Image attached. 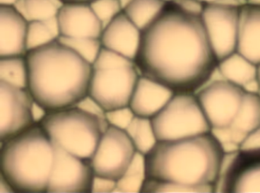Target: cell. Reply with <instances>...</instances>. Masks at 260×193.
Segmentation results:
<instances>
[{
	"label": "cell",
	"mask_w": 260,
	"mask_h": 193,
	"mask_svg": "<svg viewBox=\"0 0 260 193\" xmlns=\"http://www.w3.org/2000/svg\"><path fill=\"white\" fill-rule=\"evenodd\" d=\"M146 179L144 155L137 152L130 167L117 182V190L121 192H141Z\"/></svg>",
	"instance_id": "cell-25"
},
{
	"label": "cell",
	"mask_w": 260,
	"mask_h": 193,
	"mask_svg": "<svg viewBox=\"0 0 260 193\" xmlns=\"http://www.w3.org/2000/svg\"><path fill=\"white\" fill-rule=\"evenodd\" d=\"M48 113V111H47L45 108L42 107L41 105H39V103L34 101L32 107V114L33 118H34L35 123H36V124L41 123V121L45 118V116H46Z\"/></svg>",
	"instance_id": "cell-34"
},
{
	"label": "cell",
	"mask_w": 260,
	"mask_h": 193,
	"mask_svg": "<svg viewBox=\"0 0 260 193\" xmlns=\"http://www.w3.org/2000/svg\"><path fill=\"white\" fill-rule=\"evenodd\" d=\"M117 182L106 178L95 176L92 192H112L116 191Z\"/></svg>",
	"instance_id": "cell-31"
},
{
	"label": "cell",
	"mask_w": 260,
	"mask_h": 193,
	"mask_svg": "<svg viewBox=\"0 0 260 193\" xmlns=\"http://www.w3.org/2000/svg\"><path fill=\"white\" fill-rule=\"evenodd\" d=\"M89 4L103 28L123 12L119 0H93Z\"/></svg>",
	"instance_id": "cell-28"
},
{
	"label": "cell",
	"mask_w": 260,
	"mask_h": 193,
	"mask_svg": "<svg viewBox=\"0 0 260 193\" xmlns=\"http://www.w3.org/2000/svg\"><path fill=\"white\" fill-rule=\"evenodd\" d=\"M58 38L54 34L45 21L28 22L27 31V50L36 49L45 46Z\"/></svg>",
	"instance_id": "cell-27"
},
{
	"label": "cell",
	"mask_w": 260,
	"mask_h": 193,
	"mask_svg": "<svg viewBox=\"0 0 260 193\" xmlns=\"http://www.w3.org/2000/svg\"><path fill=\"white\" fill-rule=\"evenodd\" d=\"M135 116L136 115L129 106L106 112V118L109 125L124 131Z\"/></svg>",
	"instance_id": "cell-29"
},
{
	"label": "cell",
	"mask_w": 260,
	"mask_h": 193,
	"mask_svg": "<svg viewBox=\"0 0 260 193\" xmlns=\"http://www.w3.org/2000/svg\"><path fill=\"white\" fill-rule=\"evenodd\" d=\"M245 92L225 80L208 82L196 94L211 128L231 125L237 115Z\"/></svg>",
	"instance_id": "cell-12"
},
{
	"label": "cell",
	"mask_w": 260,
	"mask_h": 193,
	"mask_svg": "<svg viewBox=\"0 0 260 193\" xmlns=\"http://www.w3.org/2000/svg\"><path fill=\"white\" fill-rule=\"evenodd\" d=\"M151 122L158 141L185 139L211 131L197 95L191 92L175 93Z\"/></svg>",
	"instance_id": "cell-6"
},
{
	"label": "cell",
	"mask_w": 260,
	"mask_h": 193,
	"mask_svg": "<svg viewBox=\"0 0 260 193\" xmlns=\"http://www.w3.org/2000/svg\"><path fill=\"white\" fill-rule=\"evenodd\" d=\"M120 4H121V7H122L123 10L127 7V6L130 5L133 1L135 0H119Z\"/></svg>",
	"instance_id": "cell-39"
},
{
	"label": "cell",
	"mask_w": 260,
	"mask_h": 193,
	"mask_svg": "<svg viewBox=\"0 0 260 193\" xmlns=\"http://www.w3.org/2000/svg\"><path fill=\"white\" fill-rule=\"evenodd\" d=\"M217 190L260 193V150L224 153Z\"/></svg>",
	"instance_id": "cell-10"
},
{
	"label": "cell",
	"mask_w": 260,
	"mask_h": 193,
	"mask_svg": "<svg viewBox=\"0 0 260 193\" xmlns=\"http://www.w3.org/2000/svg\"><path fill=\"white\" fill-rule=\"evenodd\" d=\"M162 1H164V2L165 3H170L172 2V1H173V0H162Z\"/></svg>",
	"instance_id": "cell-42"
},
{
	"label": "cell",
	"mask_w": 260,
	"mask_h": 193,
	"mask_svg": "<svg viewBox=\"0 0 260 193\" xmlns=\"http://www.w3.org/2000/svg\"><path fill=\"white\" fill-rule=\"evenodd\" d=\"M54 145V165L47 193L92 192L95 173L91 159L74 156Z\"/></svg>",
	"instance_id": "cell-11"
},
{
	"label": "cell",
	"mask_w": 260,
	"mask_h": 193,
	"mask_svg": "<svg viewBox=\"0 0 260 193\" xmlns=\"http://www.w3.org/2000/svg\"><path fill=\"white\" fill-rule=\"evenodd\" d=\"M58 40L92 65L103 48L100 39L59 37Z\"/></svg>",
	"instance_id": "cell-26"
},
{
	"label": "cell",
	"mask_w": 260,
	"mask_h": 193,
	"mask_svg": "<svg viewBox=\"0 0 260 193\" xmlns=\"http://www.w3.org/2000/svg\"><path fill=\"white\" fill-rule=\"evenodd\" d=\"M136 153L133 141L125 131L109 125L103 132L91 159L95 176L118 182Z\"/></svg>",
	"instance_id": "cell-8"
},
{
	"label": "cell",
	"mask_w": 260,
	"mask_h": 193,
	"mask_svg": "<svg viewBox=\"0 0 260 193\" xmlns=\"http://www.w3.org/2000/svg\"><path fill=\"white\" fill-rule=\"evenodd\" d=\"M172 2L175 3L182 10L199 16L202 15L205 6V4L199 0H173Z\"/></svg>",
	"instance_id": "cell-32"
},
{
	"label": "cell",
	"mask_w": 260,
	"mask_h": 193,
	"mask_svg": "<svg viewBox=\"0 0 260 193\" xmlns=\"http://www.w3.org/2000/svg\"><path fill=\"white\" fill-rule=\"evenodd\" d=\"M257 78L260 83V65L257 66Z\"/></svg>",
	"instance_id": "cell-41"
},
{
	"label": "cell",
	"mask_w": 260,
	"mask_h": 193,
	"mask_svg": "<svg viewBox=\"0 0 260 193\" xmlns=\"http://www.w3.org/2000/svg\"><path fill=\"white\" fill-rule=\"evenodd\" d=\"M140 77L134 60L118 66L92 68L88 95L106 112L129 106Z\"/></svg>",
	"instance_id": "cell-7"
},
{
	"label": "cell",
	"mask_w": 260,
	"mask_h": 193,
	"mask_svg": "<svg viewBox=\"0 0 260 193\" xmlns=\"http://www.w3.org/2000/svg\"><path fill=\"white\" fill-rule=\"evenodd\" d=\"M63 4H71V3H85V4H90L93 0H60Z\"/></svg>",
	"instance_id": "cell-38"
},
{
	"label": "cell",
	"mask_w": 260,
	"mask_h": 193,
	"mask_svg": "<svg viewBox=\"0 0 260 193\" xmlns=\"http://www.w3.org/2000/svg\"><path fill=\"white\" fill-rule=\"evenodd\" d=\"M175 92L164 85L141 76L129 107L136 116L151 119L168 103Z\"/></svg>",
	"instance_id": "cell-18"
},
{
	"label": "cell",
	"mask_w": 260,
	"mask_h": 193,
	"mask_svg": "<svg viewBox=\"0 0 260 193\" xmlns=\"http://www.w3.org/2000/svg\"><path fill=\"white\" fill-rule=\"evenodd\" d=\"M76 106L98 118L106 128L109 127V124L106 118V111L89 95L82 100Z\"/></svg>",
	"instance_id": "cell-30"
},
{
	"label": "cell",
	"mask_w": 260,
	"mask_h": 193,
	"mask_svg": "<svg viewBox=\"0 0 260 193\" xmlns=\"http://www.w3.org/2000/svg\"><path fill=\"white\" fill-rule=\"evenodd\" d=\"M125 132L133 141L137 152L144 156L158 142L150 118L135 116Z\"/></svg>",
	"instance_id": "cell-22"
},
{
	"label": "cell",
	"mask_w": 260,
	"mask_h": 193,
	"mask_svg": "<svg viewBox=\"0 0 260 193\" xmlns=\"http://www.w3.org/2000/svg\"><path fill=\"white\" fill-rule=\"evenodd\" d=\"M260 127V97L245 92L241 106L231 125L211 128V132L221 145L225 153L240 150L243 140Z\"/></svg>",
	"instance_id": "cell-14"
},
{
	"label": "cell",
	"mask_w": 260,
	"mask_h": 193,
	"mask_svg": "<svg viewBox=\"0 0 260 193\" xmlns=\"http://www.w3.org/2000/svg\"><path fill=\"white\" fill-rule=\"evenodd\" d=\"M135 63L141 76L175 93H194L209 81L218 65L201 16L173 2L167 3L141 31Z\"/></svg>",
	"instance_id": "cell-1"
},
{
	"label": "cell",
	"mask_w": 260,
	"mask_h": 193,
	"mask_svg": "<svg viewBox=\"0 0 260 193\" xmlns=\"http://www.w3.org/2000/svg\"><path fill=\"white\" fill-rule=\"evenodd\" d=\"M202 22L217 61L237 52L240 7L231 4H205Z\"/></svg>",
	"instance_id": "cell-9"
},
{
	"label": "cell",
	"mask_w": 260,
	"mask_h": 193,
	"mask_svg": "<svg viewBox=\"0 0 260 193\" xmlns=\"http://www.w3.org/2000/svg\"><path fill=\"white\" fill-rule=\"evenodd\" d=\"M237 52L260 65V4L240 6Z\"/></svg>",
	"instance_id": "cell-19"
},
{
	"label": "cell",
	"mask_w": 260,
	"mask_h": 193,
	"mask_svg": "<svg viewBox=\"0 0 260 193\" xmlns=\"http://www.w3.org/2000/svg\"><path fill=\"white\" fill-rule=\"evenodd\" d=\"M167 4L162 0H135L123 12L142 31L159 16Z\"/></svg>",
	"instance_id": "cell-21"
},
{
	"label": "cell",
	"mask_w": 260,
	"mask_h": 193,
	"mask_svg": "<svg viewBox=\"0 0 260 193\" xmlns=\"http://www.w3.org/2000/svg\"><path fill=\"white\" fill-rule=\"evenodd\" d=\"M25 57L28 90L48 112L74 107L87 96L92 65L58 39Z\"/></svg>",
	"instance_id": "cell-3"
},
{
	"label": "cell",
	"mask_w": 260,
	"mask_h": 193,
	"mask_svg": "<svg viewBox=\"0 0 260 193\" xmlns=\"http://www.w3.org/2000/svg\"><path fill=\"white\" fill-rule=\"evenodd\" d=\"M54 145L40 124L1 143V176L14 192L47 193Z\"/></svg>",
	"instance_id": "cell-4"
},
{
	"label": "cell",
	"mask_w": 260,
	"mask_h": 193,
	"mask_svg": "<svg viewBox=\"0 0 260 193\" xmlns=\"http://www.w3.org/2000/svg\"><path fill=\"white\" fill-rule=\"evenodd\" d=\"M242 89L247 93L257 94L258 95L260 92V83L258 78L256 77V78L249 80L244 86H242Z\"/></svg>",
	"instance_id": "cell-35"
},
{
	"label": "cell",
	"mask_w": 260,
	"mask_h": 193,
	"mask_svg": "<svg viewBox=\"0 0 260 193\" xmlns=\"http://www.w3.org/2000/svg\"><path fill=\"white\" fill-rule=\"evenodd\" d=\"M0 81L28 89V69L25 56L0 57Z\"/></svg>",
	"instance_id": "cell-23"
},
{
	"label": "cell",
	"mask_w": 260,
	"mask_h": 193,
	"mask_svg": "<svg viewBox=\"0 0 260 193\" xmlns=\"http://www.w3.org/2000/svg\"><path fill=\"white\" fill-rule=\"evenodd\" d=\"M139 29L124 12L103 28L100 40L103 48L135 60L141 44Z\"/></svg>",
	"instance_id": "cell-16"
},
{
	"label": "cell",
	"mask_w": 260,
	"mask_h": 193,
	"mask_svg": "<svg viewBox=\"0 0 260 193\" xmlns=\"http://www.w3.org/2000/svg\"><path fill=\"white\" fill-rule=\"evenodd\" d=\"M224 152L211 132L158 141L144 156L146 179L183 187L188 192L217 191Z\"/></svg>",
	"instance_id": "cell-2"
},
{
	"label": "cell",
	"mask_w": 260,
	"mask_h": 193,
	"mask_svg": "<svg viewBox=\"0 0 260 193\" xmlns=\"http://www.w3.org/2000/svg\"><path fill=\"white\" fill-rule=\"evenodd\" d=\"M28 25L14 7H0V57L26 55Z\"/></svg>",
	"instance_id": "cell-17"
},
{
	"label": "cell",
	"mask_w": 260,
	"mask_h": 193,
	"mask_svg": "<svg viewBox=\"0 0 260 193\" xmlns=\"http://www.w3.org/2000/svg\"><path fill=\"white\" fill-rule=\"evenodd\" d=\"M60 37L100 39L103 24L95 16L90 4H63L57 15Z\"/></svg>",
	"instance_id": "cell-15"
},
{
	"label": "cell",
	"mask_w": 260,
	"mask_h": 193,
	"mask_svg": "<svg viewBox=\"0 0 260 193\" xmlns=\"http://www.w3.org/2000/svg\"><path fill=\"white\" fill-rule=\"evenodd\" d=\"M19 1V0H0V7H15Z\"/></svg>",
	"instance_id": "cell-37"
},
{
	"label": "cell",
	"mask_w": 260,
	"mask_h": 193,
	"mask_svg": "<svg viewBox=\"0 0 260 193\" xmlns=\"http://www.w3.org/2000/svg\"><path fill=\"white\" fill-rule=\"evenodd\" d=\"M60 0H19L15 8L28 21H45L57 16Z\"/></svg>",
	"instance_id": "cell-24"
},
{
	"label": "cell",
	"mask_w": 260,
	"mask_h": 193,
	"mask_svg": "<svg viewBox=\"0 0 260 193\" xmlns=\"http://www.w3.org/2000/svg\"><path fill=\"white\" fill-rule=\"evenodd\" d=\"M241 150H260V127L251 132L246 137L240 147Z\"/></svg>",
	"instance_id": "cell-33"
},
{
	"label": "cell",
	"mask_w": 260,
	"mask_h": 193,
	"mask_svg": "<svg viewBox=\"0 0 260 193\" xmlns=\"http://www.w3.org/2000/svg\"><path fill=\"white\" fill-rule=\"evenodd\" d=\"M0 177H1V181H0V192H14L13 188L10 186V184L7 182V181L3 176H0Z\"/></svg>",
	"instance_id": "cell-36"
},
{
	"label": "cell",
	"mask_w": 260,
	"mask_h": 193,
	"mask_svg": "<svg viewBox=\"0 0 260 193\" xmlns=\"http://www.w3.org/2000/svg\"><path fill=\"white\" fill-rule=\"evenodd\" d=\"M34 99L28 89L0 81V141L5 142L34 125Z\"/></svg>",
	"instance_id": "cell-13"
},
{
	"label": "cell",
	"mask_w": 260,
	"mask_h": 193,
	"mask_svg": "<svg viewBox=\"0 0 260 193\" xmlns=\"http://www.w3.org/2000/svg\"><path fill=\"white\" fill-rule=\"evenodd\" d=\"M201 2L205 4H217V3H220L221 0H199Z\"/></svg>",
	"instance_id": "cell-40"
},
{
	"label": "cell",
	"mask_w": 260,
	"mask_h": 193,
	"mask_svg": "<svg viewBox=\"0 0 260 193\" xmlns=\"http://www.w3.org/2000/svg\"><path fill=\"white\" fill-rule=\"evenodd\" d=\"M39 124L54 144L87 159H92L108 128L98 118L77 106L48 112Z\"/></svg>",
	"instance_id": "cell-5"
},
{
	"label": "cell",
	"mask_w": 260,
	"mask_h": 193,
	"mask_svg": "<svg viewBox=\"0 0 260 193\" xmlns=\"http://www.w3.org/2000/svg\"><path fill=\"white\" fill-rule=\"evenodd\" d=\"M217 68L225 80L240 87L257 77L256 65L237 52L219 62Z\"/></svg>",
	"instance_id": "cell-20"
}]
</instances>
